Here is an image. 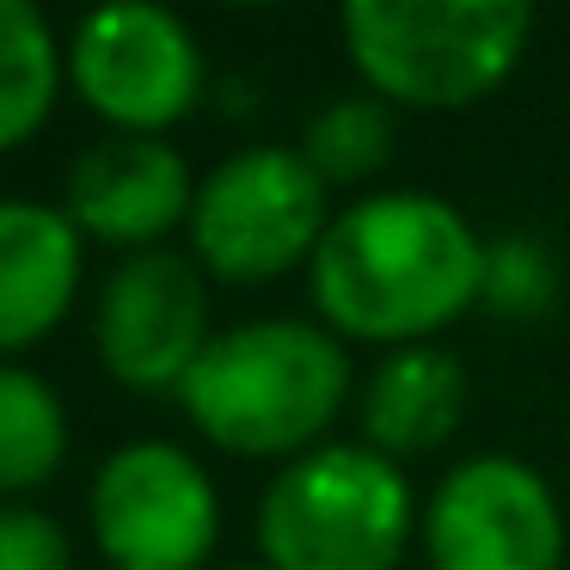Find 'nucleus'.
Listing matches in <instances>:
<instances>
[{
	"label": "nucleus",
	"instance_id": "nucleus-1",
	"mask_svg": "<svg viewBox=\"0 0 570 570\" xmlns=\"http://www.w3.org/2000/svg\"><path fill=\"white\" fill-rule=\"evenodd\" d=\"M307 276L332 332L405 350L479 301L484 239L435 190H374L332 215Z\"/></svg>",
	"mask_w": 570,
	"mask_h": 570
},
{
	"label": "nucleus",
	"instance_id": "nucleus-15",
	"mask_svg": "<svg viewBox=\"0 0 570 570\" xmlns=\"http://www.w3.org/2000/svg\"><path fill=\"white\" fill-rule=\"evenodd\" d=\"M301 154L325 185H356L393 154V105L381 92H337L301 129Z\"/></svg>",
	"mask_w": 570,
	"mask_h": 570
},
{
	"label": "nucleus",
	"instance_id": "nucleus-17",
	"mask_svg": "<svg viewBox=\"0 0 570 570\" xmlns=\"http://www.w3.org/2000/svg\"><path fill=\"white\" fill-rule=\"evenodd\" d=\"M0 570H75L68 528L31 503H0Z\"/></svg>",
	"mask_w": 570,
	"mask_h": 570
},
{
	"label": "nucleus",
	"instance_id": "nucleus-13",
	"mask_svg": "<svg viewBox=\"0 0 570 570\" xmlns=\"http://www.w3.org/2000/svg\"><path fill=\"white\" fill-rule=\"evenodd\" d=\"M62 87V43L43 7L0 0V154L19 148L50 117Z\"/></svg>",
	"mask_w": 570,
	"mask_h": 570
},
{
	"label": "nucleus",
	"instance_id": "nucleus-5",
	"mask_svg": "<svg viewBox=\"0 0 570 570\" xmlns=\"http://www.w3.org/2000/svg\"><path fill=\"white\" fill-rule=\"evenodd\" d=\"M325 178L301 148H239L197 185L190 246L227 283H264L325 239Z\"/></svg>",
	"mask_w": 570,
	"mask_h": 570
},
{
	"label": "nucleus",
	"instance_id": "nucleus-3",
	"mask_svg": "<svg viewBox=\"0 0 570 570\" xmlns=\"http://www.w3.org/2000/svg\"><path fill=\"white\" fill-rule=\"evenodd\" d=\"M344 50L368 92L417 111L472 105L521 62L533 31L528 0H350Z\"/></svg>",
	"mask_w": 570,
	"mask_h": 570
},
{
	"label": "nucleus",
	"instance_id": "nucleus-14",
	"mask_svg": "<svg viewBox=\"0 0 570 570\" xmlns=\"http://www.w3.org/2000/svg\"><path fill=\"white\" fill-rule=\"evenodd\" d=\"M68 454V411L26 362H0V491H38Z\"/></svg>",
	"mask_w": 570,
	"mask_h": 570
},
{
	"label": "nucleus",
	"instance_id": "nucleus-10",
	"mask_svg": "<svg viewBox=\"0 0 570 570\" xmlns=\"http://www.w3.org/2000/svg\"><path fill=\"white\" fill-rule=\"evenodd\" d=\"M190 203L197 185L185 154L166 148L160 136H129V129L87 141L62 185V209L80 234L136 252L154 246L173 222H190Z\"/></svg>",
	"mask_w": 570,
	"mask_h": 570
},
{
	"label": "nucleus",
	"instance_id": "nucleus-18",
	"mask_svg": "<svg viewBox=\"0 0 570 570\" xmlns=\"http://www.w3.org/2000/svg\"><path fill=\"white\" fill-rule=\"evenodd\" d=\"M227 570H271V564H227Z\"/></svg>",
	"mask_w": 570,
	"mask_h": 570
},
{
	"label": "nucleus",
	"instance_id": "nucleus-8",
	"mask_svg": "<svg viewBox=\"0 0 570 570\" xmlns=\"http://www.w3.org/2000/svg\"><path fill=\"white\" fill-rule=\"evenodd\" d=\"M430 570H564V515L528 460L472 454L423 509Z\"/></svg>",
	"mask_w": 570,
	"mask_h": 570
},
{
	"label": "nucleus",
	"instance_id": "nucleus-6",
	"mask_svg": "<svg viewBox=\"0 0 570 570\" xmlns=\"http://www.w3.org/2000/svg\"><path fill=\"white\" fill-rule=\"evenodd\" d=\"M92 540L117 570H197L222 533V503L197 454L141 435L92 472Z\"/></svg>",
	"mask_w": 570,
	"mask_h": 570
},
{
	"label": "nucleus",
	"instance_id": "nucleus-7",
	"mask_svg": "<svg viewBox=\"0 0 570 570\" xmlns=\"http://www.w3.org/2000/svg\"><path fill=\"white\" fill-rule=\"evenodd\" d=\"M68 80L105 124L154 136L197 105L203 50L178 13L148 0H111L92 7L68 38Z\"/></svg>",
	"mask_w": 570,
	"mask_h": 570
},
{
	"label": "nucleus",
	"instance_id": "nucleus-16",
	"mask_svg": "<svg viewBox=\"0 0 570 570\" xmlns=\"http://www.w3.org/2000/svg\"><path fill=\"white\" fill-rule=\"evenodd\" d=\"M558 295V264L546 252L540 234H497L484 239V283H479V301L503 320H533L546 313Z\"/></svg>",
	"mask_w": 570,
	"mask_h": 570
},
{
	"label": "nucleus",
	"instance_id": "nucleus-4",
	"mask_svg": "<svg viewBox=\"0 0 570 570\" xmlns=\"http://www.w3.org/2000/svg\"><path fill=\"white\" fill-rule=\"evenodd\" d=\"M411 540V484L368 442H325L295 454L258 503L271 570H393Z\"/></svg>",
	"mask_w": 570,
	"mask_h": 570
},
{
	"label": "nucleus",
	"instance_id": "nucleus-11",
	"mask_svg": "<svg viewBox=\"0 0 570 570\" xmlns=\"http://www.w3.org/2000/svg\"><path fill=\"white\" fill-rule=\"evenodd\" d=\"M80 288V227L62 203L0 197V356L62 325Z\"/></svg>",
	"mask_w": 570,
	"mask_h": 570
},
{
	"label": "nucleus",
	"instance_id": "nucleus-2",
	"mask_svg": "<svg viewBox=\"0 0 570 570\" xmlns=\"http://www.w3.org/2000/svg\"><path fill=\"white\" fill-rule=\"evenodd\" d=\"M350 393V350L313 320L227 325L190 362L185 417L227 454H307Z\"/></svg>",
	"mask_w": 570,
	"mask_h": 570
},
{
	"label": "nucleus",
	"instance_id": "nucleus-9",
	"mask_svg": "<svg viewBox=\"0 0 570 570\" xmlns=\"http://www.w3.org/2000/svg\"><path fill=\"white\" fill-rule=\"evenodd\" d=\"M99 362L136 393L185 386L190 362L209 344V288L185 252L141 246L111 264L92 307Z\"/></svg>",
	"mask_w": 570,
	"mask_h": 570
},
{
	"label": "nucleus",
	"instance_id": "nucleus-12",
	"mask_svg": "<svg viewBox=\"0 0 570 570\" xmlns=\"http://www.w3.org/2000/svg\"><path fill=\"white\" fill-rule=\"evenodd\" d=\"M466 417V368L442 344L386 350L381 368L362 386V435L386 460L442 448Z\"/></svg>",
	"mask_w": 570,
	"mask_h": 570
}]
</instances>
